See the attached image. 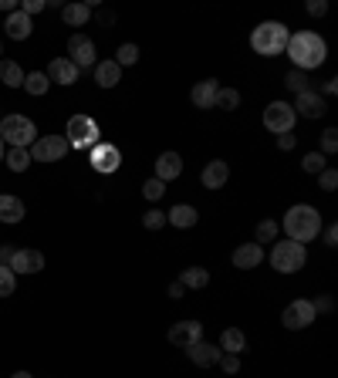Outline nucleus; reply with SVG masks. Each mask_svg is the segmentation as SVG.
<instances>
[{"mask_svg":"<svg viewBox=\"0 0 338 378\" xmlns=\"http://www.w3.org/2000/svg\"><path fill=\"white\" fill-rule=\"evenodd\" d=\"M197 220H200V213H197V206H190V203H176V206L166 213V223H173V227H180V230L197 227Z\"/></svg>","mask_w":338,"mask_h":378,"instance_id":"21","label":"nucleus"},{"mask_svg":"<svg viewBox=\"0 0 338 378\" xmlns=\"http://www.w3.org/2000/svg\"><path fill=\"white\" fill-rule=\"evenodd\" d=\"M0 11H11V14H14V11H17V0H0Z\"/></svg>","mask_w":338,"mask_h":378,"instance_id":"50","label":"nucleus"},{"mask_svg":"<svg viewBox=\"0 0 338 378\" xmlns=\"http://www.w3.org/2000/svg\"><path fill=\"white\" fill-rule=\"evenodd\" d=\"M284 230H288V240L294 243L318 240V233H322V213L315 210V206H308V203H298V206H291V210L284 213Z\"/></svg>","mask_w":338,"mask_h":378,"instance_id":"2","label":"nucleus"},{"mask_svg":"<svg viewBox=\"0 0 338 378\" xmlns=\"http://www.w3.org/2000/svg\"><path fill=\"white\" fill-rule=\"evenodd\" d=\"M11 257H14V247H0V264H4V267L11 264Z\"/></svg>","mask_w":338,"mask_h":378,"instance_id":"48","label":"nucleus"},{"mask_svg":"<svg viewBox=\"0 0 338 378\" xmlns=\"http://www.w3.org/2000/svg\"><path fill=\"white\" fill-rule=\"evenodd\" d=\"M220 85H216V78H206V81H197L193 91H190V98H193V105L197 108H214V98Z\"/></svg>","mask_w":338,"mask_h":378,"instance_id":"22","label":"nucleus"},{"mask_svg":"<svg viewBox=\"0 0 338 378\" xmlns=\"http://www.w3.org/2000/svg\"><path fill=\"white\" fill-rule=\"evenodd\" d=\"M216 365H220L227 375H237V372H240V355H223V358H220Z\"/></svg>","mask_w":338,"mask_h":378,"instance_id":"40","label":"nucleus"},{"mask_svg":"<svg viewBox=\"0 0 338 378\" xmlns=\"http://www.w3.org/2000/svg\"><path fill=\"white\" fill-rule=\"evenodd\" d=\"M311 307H315V314H318V311H325V314H328V311H335V301H332L328 294H322L318 301H311Z\"/></svg>","mask_w":338,"mask_h":378,"instance_id":"43","label":"nucleus"},{"mask_svg":"<svg viewBox=\"0 0 338 378\" xmlns=\"http://www.w3.org/2000/svg\"><path fill=\"white\" fill-rule=\"evenodd\" d=\"M45 7H47V0H24V4H21V11H24V14H28V17L41 14Z\"/></svg>","mask_w":338,"mask_h":378,"instance_id":"42","label":"nucleus"},{"mask_svg":"<svg viewBox=\"0 0 338 378\" xmlns=\"http://www.w3.org/2000/svg\"><path fill=\"white\" fill-rule=\"evenodd\" d=\"M176 176H183V155L180 152H163L159 159H156V179H176Z\"/></svg>","mask_w":338,"mask_h":378,"instance_id":"18","label":"nucleus"},{"mask_svg":"<svg viewBox=\"0 0 338 378\" xmlns=\"http://www.w3.org/2000/svg\"><path fill=\"white\" fill-rule=\"evenodd\" d=\"M64 138H68V149L71 146L75 149H92V146H98L102 132H98V122L92 115H71L68 129H64Z\"/></svg>","mask_w":338,"mask_h":378,"instance_id":"6","label":"nucleus"},{"mask_svg":"<svg viewBox=\"0 0 338 378\" xmlns=\"http://www.w3.org/2000/svg\"><path fill=\"white\" fill-rule=\"evenodd\" d=\"M298 146V138H294V132H284V136H277V149L281 152H288Z\"/></svg>","mask_w":338,"mask_h":378,"instance_id":"44","label":"nucleus"},{"mask_svg":"<svg viewBox=\"0 0 338 378\" xmlns=\"http://www.w3.org/2000/svg\"><path fill=\"white\" fill-rule=\"evenodd\" d=\"M301 169H305V172H322V169H325V155H322V152H308L305 163H301Z\"/></svg>","mask_w":338,"mask_h":378,"instance_id":"38","label":"nucleus"},{"mask_svg":"<svg viewBox=\"0 0 338 378\" xmlns=\"http://www.w3.org/2000/svg\"><path fill=\"white\" fill-rule=\"evenodd\" d=\"M186 355H190V362L200 365V368H214V365L223 358L220 345H210V341H197V345H190V348H186Z\"/></svg>","mask_w":338,"mask_h":378,"instance_id":"16","label":"nucleus"},{"mask_svg":"<svg viewBox=\"0 0 338 378\" xmlns=\"http://www.w3.org/2000/svg\"><path fill=\"white\" fill-rule=\"evenodd\" d=\"M78 75H81V71H78L68 58H54L51 61V68H47V78H51L54 85H75Z\"/></svg>","mask_w":338,"mask_h":378,"instance_id":"20","label":"nucleus"},{"mask_svg":"<svg viewBox=\"0 0 338 378\" xmlns=\"http://www.w3.org/2000/svg\"><path fill=\"white\" fill-rule=\"evenodd\" d=\"M142 196L149 199V203H159V199L166 196V182L156 179V176H153V179H146V182H142Z\"/></svg>","mask_w":338,"mask_h":378,"instance_id":"32","label":"nucleus"},{"mask_svg":"<svg viewBox=\"0 0 338 378\" xmlns=\"http://www.w3.org/2000/svg\"><path fill=\"white\" fill-rule=\"evenodd\" d=\"M139 61V47L136 45H122L119 47V58H115V64L119 68H125V64H136Z\"/></svg>","mask_w":338,"mask_h":378,"instance_id":"37","label":"nucleus"},{"mask_svg":"<svg viewBox=\"0 0 338 378\" xmlns=\"http://www.w3.org/2000/svg\"><path fill=\"white\" fill-rule=\"evenodd\" d=\"M0 28L7 30V34H11L14 41H28V37H31V30H34V20H31V17H28V14H24L21 7H17L14 14L7 17V20H4Z\"/></svg>","mask_w":338,"mask_h":378,"instance_id":"19","label":"nucleus"},{"mask_svg":"<svg viewBox=\"0 0 338 378\" xmlns=\"http://www.w3.org/2000/svg\"><path fill=\"white\" fill-rule=\"evenodd\" d=\"M31 163H62L68 155V138L64 136H37L31 149Z\"/></svg>","mask_w":338,"mask_h":378,"instance_id":"7","label":"nucleus"},{"mask_svg":"<svg viewBox=\"0 0 338 378\" xmlns=\"http://www.w3.org/2000/svg\"><path fill=\"white\" fill-rule=\"evenodd\" d=\"M214 108H223V112H233V108H240V91L237 88H220L214 98Z\"/></svg>","mask_w":338,"mask_h":378,"instance_id":"30","label":"nucleus"},{"mask_svg":"<svg viewBox=\"0 0 338 378\" xmlns=\"http://www.w3.org/2000/svg\"><path fill=\"white\" fill-rule=\"evenodd\" d=\"M305 264H308L305 243H294V240L274 243V250H271V267H274L277 273H298Z\"/></svg>","mask_w":338,"mask_h":378,"instance_id":"5","label":"nucleus"},{"mask_svg":"<svg viewBox=\"0 0 338 378\" xmlns=\"http://www.w3.org/2000/svg\"><path fill=\"white\" fill-rule=\"evenodd\" d=\"M233 267L237 271H254V267H261L264 260V247L261 243H240L237 250H233Z\"/></svg>","mask_w":338,"mask_h":378,"instance_id":"15","label":"nucleus"},{"mask_svg":"<svg viewBox=\"0 0 338 378\" xmlns=\"http://www.w3.org/2000/svg\"><path fill=\"white\" fill-rule=\"evenodd\" d=\"M95 81H98V88H115L122 81V68L115 61H98L95 64Z\"/></svg>","mask_w":338,"mask_h":378,"instance_id":"24","label":"nucleus"},{"mask_svg":"<svg viewBox=\"0 0 338 378\" xmlns=\"http://www.w3.org/2000/svg\"><path fill=\"white\" fill-rule=\"evenodd\" d=\"M180 284L190 290H200L210 284V271H206V267H186L183 277H180Z\"/></svg>","mask_w":338,"mask_h":378,"instance_id":"27","label":"nucleus"},{"mask_svg":"<svg viewBox=\"0 0 338 378\" xmlns=\"http://www.w3.org/2000/svg\"><path fill=\"white\" fill-rule=\"evenodd\" d=\"M11 378H31V375H28V372H17V375H11Z\"/></svg>","mask_w":338,"mask_h":378,"instance_id":"51","label":"nucleus"},{"mask_svg":"<svg viewBox=\"0 0 338 378\" xmlns=\"http://www.w3.org/2000/svg\"><path fill=\"white\" fill-rule=\"evenodd\" d=\"M318 182H322L325 193H332V189L338 186V172L335 169H322V172H318Z\"/></svg>","mask_w":338,"mask_h":378,"instance_id":"39","label":"nucleus"},{"mask_svg":"<svg viewBox=\"0 0 338 378\" xmlns=\"http://www.w3.org/2000/svg\"><path fill=\"white\" fill-rule=\"evenodd\" d=\"M277 223L274 220H264V223H257V243H274L277 240Z\"/></svg>","mask_w":338,"mask_h":378,"instance_id":"35","label":"nucleus"},{"mask_svg":"<svg viewBox=\"0 0 338 378\" xmlns=\"http://www.w3.org/2000/svg\"><path fill=\"white\" fill-rule=\"evenodd\" d=\"M169 341L176 345V348H190V345H197L203 341V324L200 321H176L173 328H169Z\"/></svg>","mask_w":338,"mask_h":378,"instance_id":"12","label":"nucleus"},{"mask_svg":"<svg viewBox=\"0 0 338 378\" xmlns=\"http://www.w3.org/2000/svg\"><path fill=\"white\" fill-rule=\"evenodd\" d=\"M288 28L281 24V20H264L254 28L250 34V47L261 54V58H277V54H284V47H288Z\"/></svg>","mask_w":338,"mask_h":378,"instance_id":"3","label":"nucleus"},{"mask_svg":"<svg viewBox=\"0 0 338 378\" xmlns=\"http://www.w3.org/2000/svg\"><path fill=\"white\" fill-rule=\"evenodd\" d=\"M92 169L95 172H102V176H112V172H119V166H122V152H119V146H112V142H98V146H92Z\"/></svg>","mask_w":338,"mask_h":378,"instance_id":"9","label":"nucleus"},{"mask_svg":"<svg viewBox=\"0 0 338 378\" xmlns=\"http://www.w3.org/2000/svg\"><path fill=\"white\" fill-rule=\"evenodd\" d=\"M62 17H64L68 28H85L88 17H92V7H88V4H68V7L62 11Z\"/></svg>","mask_w":338,"mask_h":378,"instance_id":"26","label":"nucleus"},{"mask_svg":"<svg viewBox=\"0 0 338 378\" xmlns=\"http://www.w3.org/2000/svg\"><path fill=\"white\" fill-rule=\"evenodd\" d=\"M281 324H284L288 331H301L308 324H315V307H311V301H291L281 311Z\"/></svg>","mask_w":338,"mask_h":378,"instance_id":"11","label":"nucleus"},{"mask_svg":"<svg viewBox=\"0 0 338 378\" xmlns=\"http://www.w3.org/2000/svg\"><path fill=\"white\" fill-rule=\"evenodd\" d=\"M0 138L11 142V149H31L37 138V125L28 115H4L0 119Z\"/></svg>","mask_w":338,"mask_h":378,"instance_id":"4","label":"nucleus"},{"mask_svg":"<svg viewBox=\"0 0 338 378\" xmlns=\"http://www.w3.org/2000/svg\"><path fill=\"white\" fill-rule=\"evenodd\" d=\"M308 14H311V17L328 14V4H325V0H308Z\"/></svg>","mask_w":338,"mask_h":378,"instance_id":"45","label":"nucleus"},{"mask_svg":"<svg viewBox=\"0 0 338 378\" xmlns=\"http://www.w3.org/2000/svg\"><path fill=\"white\" fill-rule=\"evenodd\" d=\"M294 108L288 102H271V105L264 108V129L267 132H274V136H284V132H294Z\"/></svg>","mask_w":338,"mask_h":378,"instance_id":"8","label":"nucleus"},{"mask_svg":"<svg viewBox=\"0 0 338 378\" xmlns=\"http://www.w3.org/2000/svg\"><path fill=\"white\" fill-rule=\"evenodd\" d=\"M294 115H301V119H322L325 112H328V105H325V98L318 95L315 88H308L301 91L298 98H294Z\"/></svg>","mask_w":338,"mask_h":378,"instance_id":"13","label":"nucleus"},{"mask_svg":"<svg viewBox=\"0 0 338 378\" xmlns=\"http://www.w3.org/2000/svg\"><path fill=\"white\" fill-rule=\"evenodd\" d=\"M227 179H231V166L223 163V159H214V163H206L200 172V182L206 186V189H223L227 186Z\"/></svg>","mask_w":338,"mask_h":378,"instance_id":"17","label":"nucleus"},{"mask_svg":"<svg viewBox=\"0 0 338 378\" xmlns=\"http://www.w3.org/2000/svg\"><path fill=\"white\" fill-rule=\"evenodd\" d=\"M0 54H4V51H0Z\"/></svg>","mask_w":338,"mask_h":378,"instance_id":"53","label":"nucleus"},{"mask_svg":"<svg viewBox=\"0 0 338 378\" xmlns=\"http://www.w3.org/2000/svg\"><path fill=\"white\" fill-rule=\"evenodd\" d=\"M142 227H146V230H163V227H166V213H163V210H149L146 216H142Z\"/></svg>","mask_w":338,"mask_h":378,"instance_id":"36","label":"nucleus"},{"mask_svg":"<svg viewBox=\"0 0 338 378\" xmlns=\"http://www.w3.org/2000/svg\"><path fill=\"white\" fill-rule=\"evenodd\" d=\"M4 159H7V166L14 169V172H24V169L31 166V152H28V149H11V152H4Z\"/></svg>","mask_w":338,"mask_h":378,"instance_id":"31","label":"nucleus"},{"mask_svg":"<svg viewBox=\"0 0 338 378\" xmlns=\"http://www.w3.org/2000/svg\"><path fill=\"white\" fill-rule=\"evenodd\" d=\"M47 85H51V81H47L45 71H28V75H24V85H21V88L28 91V95H34V98H37V95H45V91H47Z\"/></svg>","mask_w":338,"mask_h":378,"instance_id":"29","label":"nucleus"},{"mask_svg":"<svg viewBox=\"0 0 338 378\" xmlns=\"http://www.w3.org/2000/svg\"><path fill=\"white\" fill-rule=\"evenodd\" d=\"M0 163H4V138H0Z\"/></svg>","mask_w":338,"mask_h":378,"instance_id":"52","label":"nucleus"},{"mask_svg":"<svg viewBox=\"0 0 338 378\" xmlns=\"http://www.w3.org/2000/svg\"><path fill=\"white\" fill-rule=\"evenodd\" d=\"M24 220V203L21 196L0 193V223H21Z\"/></svg>","mask_w":338,"mask_h":378,"instance_id":"23","label":"nucleus"},{"mask_svg":"<svg viewBox=\"0 0 338 378\" xmlns=\"http://www.w3.org/2000/svg\"><path fill=\"white\" fill-rule=\"evenodd\" d=\"M183 284H180V280H176V284H169V297H173V301H180V297H183Z\"/></svg>","mask_w":338,"mask_h":378,"instance_id":"46","label":"nucleus"},{"mask_svg":"<svg viewBox=\"0 0 338 378\" xmlns=\"http://www.w3.org/2000/svg\"><path fill=\"white\" fill-rule=\"evenodd\" d=\"M284 85H288V88H291L294 95H301V91H308V75H305V71H298V68H294V71H288V78H284Z\"/></svg>","mask_w":338,"mask_h":378,"instance_id":"34","label":"nucleus"},{"mask_svg":"<svg viewBox=\"0 0 338 378\" xmlns=\"http://www.w3.org/2000/svg\"><path fill=\"white\" fill-rule=\"evenodd\" d=\"M0 81H4L7 88H21V85H24L21 64H17V61H0Z\"/></svg>","mask_w":338,"mask_h":378,"instance_id":"28","label":"nucleus"},{"mask_svg":"<svg viewBox=\"0 0 338 378\" xmlns=\"http://www.w3.org/2000/svg\"><path fill=\"white\" fill-rule=\"evenodd\" d=\"M68 54H71L68 61L75 64L78 71L98 64V58H95V45H92V37H88V34H71V37H68Z\"/></svg>","mask_w":338,"mask_h":378,"instance_id":"10","label":"nucleus"},{"mask_svg":"<svg viewBox=\"0 0 338 378\" xmlns=\"http://www.w3.org/2000/svg\"><path fill=\"white\" fill-rule=\"evenodd\" d=\"M338 91V78H332V81H325V95H335Z\"/></svg>","mask_w":338,"mask_h":378,"instance_id":"49","label":"nucleus"},{"mask_svg":"<svg viewBox=\"0 0 338 378\" xmlns=\"http://www.w3.org/2000/svg\"><path fill=\"white\" fill-rule=\"evenodd\" d=\"M338 149V132L335 129H325L322 132V155L325 152H335Z\"/></svg>","mask_w":338,"mask_h":378,"instance_id":"41","label":"nucleus"},{"mask_svg":"<svg viewBox=\"0 0 338 378\" xmlns=\"http://www.w3.org/2000/svg\"><path fill=\"white\" fill-rule=\"evenodd\" d=\"M284 51L291 54L298 71H311V68L325 64V58H328V45H325V37H318L315 30H298V34H291Z\"/></svg>","mask_w":338,"mask_h":378,"instance_id":"1","label":"nucleus"},{"mask_svg":"<svg viewBox=\"0 0 338 378\" xmlns=\"http://www.w3.org/2000/svg\"><path fill=\"white\" fill-rule=\"evenodd\" d=\"M247 348V334L240 328H227V331L220 334V351L223 355H240Z\"/></svg>","mask_w":338,"mask_h":378,"instance_id":"25","label":"nucleus"},{"mask_svg":"<svg viewBox=\"0 0 338 378\" xmlns=\"http://www.w3.org/2000/svg\"><path fill=\"white\" fill-rule=\"evenodd\" d=\"M14 288H17V273L11 271V267H4V264H0V297H11Z\"/></svg>","mask_w":338,"mask_h":378,"instance_id":"33","label":"nucleus"},{"mask_svg":"<svg viewBox=\"0 0 338 378\" xmlns=\"http://www.w3.org/2000/svg\"><path fill=\"white\" fill-rule=\"evenodd\" d=\"M325 243H328V247H335V243H338V227H328V230H325Z\"/></svg>","mask_w":338,"mask_h":378,"instance_id":"47","label":"nucleus"},{"mask_svg":"<svg viewBox=\"0 0 338 378\" xmlns=\"http://www.w3.org/2000/svg\"><path fill=\"white\" fill-rule=\"evenodd\" d=\"M14 273H37L45 271V254L41 250H14V257L7 264Z\"/></svg>","mask_w":338,"mask_h":378,"instance_id":"14","label":"nucleus"}]
</instances>
